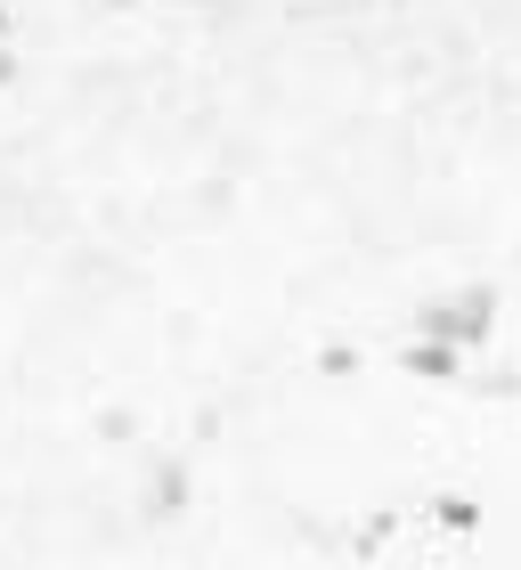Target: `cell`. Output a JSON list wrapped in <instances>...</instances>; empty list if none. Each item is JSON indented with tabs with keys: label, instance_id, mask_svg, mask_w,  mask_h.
I'll return each instance as SVG.
<instances>
[{
	"label": "cell",
	"instance_id": "cell-1",
	"mask_svg": "<svg viewBox=\"0 0 521 570\" xmlns=\"http://www.w3.org/2000/svg\"><path fill=\"white\" fill-rule=\"evenodd\" d=\"M415 334L424 343H456V351H473L498 334V285H456V294H432L424 309H415Z\"/></svg>",
	"mask_w": 521,
	"mask_h": 570
},
{
	"label": "cell",
	"instance_id": "cell-2",
	"mask_svg": "<svg viewBox=\"0 0 521 570\" xmlns=\"http://www.w3.org/2000/svg\"><path fill=\"white\" fill-rule=\"evenodd\" d=\"M400 367H407V375H432V383H456V375H464V351H456V343H424V334H415V343L400 351Z\"/></svg>",
	"mask_w": 521,
	"mask_h": 570
},
{
	"label": "cell",
	"instance_id": "cell-3",
	"mask_svg": "<svg viewBox=\"0 0 521 570\" xmlns=\"http://www.w3.org/2000/svg\"><path fill=\"white\" fill-rule=\"evenodd\" d=\"M188 505V464H155V481H147V513L164 522V513Z\"/></svg>",
	"mask_w": 521,
	"mask_h": 570
},
{
	"label": "cell",
	"instance_id": "cell-4",
	"mask_svg": "<svg viewBox=\"0 0 521 570\" xmlns=\"http://www.w3.org/2000/svg\"><path fill=\"white\" fill-rule=\"evenodd\" d=\"M9 82H17V49L0 41V90H9Z\"/></svg>",
	"mask_w": 521,
	"mask_h": 570
},
{
	"label": "cell",
	"instance_id": "cell-5",
	"mask_svg": "<svg viewBox=\"0 0 521 570\" xmlns=\"http://www.w3.org/2000/svg\"><path fill=\"white\" fill-rule=\"evenodd\" d=\"M0 41H9V0H0Z\"/></svg>",
	"mask_w": 521,
	"mask_h": 570
}]
</instances>
